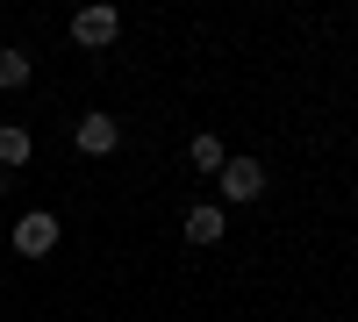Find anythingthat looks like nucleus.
<instances>
[{"label": "nucleus", "mask_w": 358, "mask_h": 322, "mask_svg": "<svg viewBox=\"0 0 358 322\" xmlns=\"http://www.w3.org/2000/svg\"><path fill=\"white\" fill-rule=\"evenodd\" d=\"M15 251H22V258L57 251V215H50V208H29V215L15 222Z\"/></svg>", "instance_id": "obj_2"}, {"label": "nucleus", "mask_w": 358, "mask_h": 322, "mask_svg": "<svg viewBox=\"0 0 358 322\" xmlns=\"http://www.w3.org/2000/svg\"><path fill=\"white\" fill-rule=\"evenodd\" d=\"M187 158H194L201 172H222V165H229V151H222L215 136H194V143H187Z\"/></svg>", "instance_id": "obj_8"}, {"label": "nucleus", "mask_w": 358, "mask_h": 322, "mask_svg": "<svg viewBox=\"0 0 358 322\" xmlns=\"http://www.w3.org/2000/svg\"><path fill=\"white\" fill-rule=\"evenodd\" d=\"M115 143H122V122H115V115H79V151L86 158H108Z\"/></svg>", "instance_id": "obj_4"}, {"label": "nucleus", "mask_w": 358, "mask_h": 322, "mask_svg": "<svg viewBox=\"0 0 358 322\" xmlns=\"http://www.w3.org/2000/svg\"><path fill=\"white\" fill-rule=\"evenodd\" d=\"M15 165H29V129H0V172H15Z\"/></svg>", "instance_id": "obj_6"}, {"label": "nucleus", "mask_w": 358, "mask_h": 322, "mask_svg": "<svg viewBox=\"0 0 358 322\" xmlns=\"http://www.w3.org/2000/svg\"><path fill=\"white\" fill-rule=\"evenodd\" d=\"M222 229H229V215L208 200V208H187V244H222Z\"/></svg>", "instance_id": "obj_5"}, {"label": "nucleus", "mask_w": 358, "mask_h": 322, "mask_svg": "<svg viewBox=\"0 0 358 322\" xmlns=\"http://www.w3.org/2000/svg\"><path fill=\"white\" fill-rule=\"evenodd\" d=\"M215 180H222V200H258L265 193V165L258 158H229Z\"/></svg>", "instance_id": "obj_3"}, {"label": "nucleus", "mask_w": 358, "mask_h": 322, "mask_svg": "<svg viewBox=\"0 0 358 322\" xmlns=\"http://www.w3.org/2000/svg\"><path fill=\"white\" fill-rule=\"evenodd\" d=\"M29 86V50H0V94Z\"/></svg>", "instance_id": "obj_7"}, {"label": "nucleus", "mask_w": 358, "mask_h": 322, "mask_svg": "<svg viewBox=\"0 0 358 322\" xmlns=\"http://www.w3.org/2000/svg\"><path fill=\"white\" fill-rule=\"evenodd\" d=\"M115 36H122V15H115V8H79L72 15V43L79 50H108Z\"/></svg>", "instance_id": "obj_1"}]
</instances>
